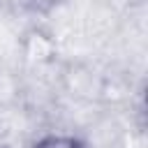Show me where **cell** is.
<instances>
[{"mask_svg":"<svg viewBox=\"0 0 148 148\" xmlns=\"http://www.w3.org/2000/svg\"><path fill=\"white\" fill-rule=\"evenodd\" d=\"M30 148H86V141L74 134H46L37 139Z\"/></svg>","mask_w":148,"mask_h":148,"instance_id":"obj_1","label":"cell"}]
</instances>
